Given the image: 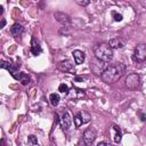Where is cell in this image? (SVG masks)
<instances>
[{
	"instance_id": "1",
	"label": "cell",
	"mask_w": 146,
	"mask_h": 146,
	"mask_svg": "<svg viewBox=\"0 0 146 146\" xmlns=\"http://www.w3.org/2000/svg\"><path fill=\"white\" fill-rule=\"evenodd\" d=\"M125 72V66L122 63H112L106 65V67L100 73L102 80L106 83H114L121 79Z\"/></svg>"
},
{
	"instance_id": "2",
	"label": "cell",
	"mask_w": 146,
	"mask_h": 146,
	"mask_svg": "<svg viewBox=\"0 0 146 146\" xmlns=\"http://www.w3.org/2000/svg\"><path fill=\"white\" fill-rule=\"evenodd\" d=\"M95 56L97 59H99L104 63H108L113 58V49L107 43L98 44L95 48Z\"/></svg>"
},
{
	"instance_id": "3",
	"label": "cell",
	"mask_w": 146,
	"mask_h": 146,
	"mask_svg": "<svg viewBox=\"0 0 146 146\" xmlns=\"http://www.w3.org/2000/svg\"><path fill=\"white\" fill-rule=\"evenodd\" d=\"M132 58L135 62H138V63H143L146 59V44L145 43L137 44V47L135 48Z\"/></svg>"
},
{
	"instance_id": "4",
	"label": "cell",
	"mask_w": 146,
	"mask_h": 146,
	"mask_svg": "<svg viewBox=\"0 0 146 146\" xmlns=\"http://www.w3.org/2000/svg\"><path fill=\"white\" fill-rule=\"evenodd\" d=\"M140 84V78L137 73H131L125 79V86L129 89H137Z\"/></svg>"
},
{
	"instance_id": "5",
	"label": "cell",
	"mask_w": 146,
	"mask_h": 146,
	"mask_svg": "<svg viewBox=\"0 0 146 146\" xmlns=\"http://www.w3.org/2000/svg\"><path fill=\"white\" fill-rule=\"evenodd\" d=\"M0 67L2 68H6L9 71V73L11 74V76L15 79V80H19L21 78V72L9 62H5V60H0Z\"/></svg>"
},
{
	"instance_id": "6",
	"label": "cell",
	"mask_w": 146,
	"mask_h": 146,
	"mask_svg": "<svg viewBox=\"0 0 146 146\" xmlns=\"http://www.w3.org/2000/svg\"><path fill=\"white\" fill-rule=\"evenodd\" d=\"M96 137H97V132H96V129L92 128V127L86 129L84 132H83V141L87 145H91L95 141Z\"/></svg>"
},
{
	"instance_id": "7",
	"label": "cell",
	"mask_w": 146,
	"mask_h": 146,
	"mask_svg": "<svg viewBox=\"0 0 146 146\" xmlns=\"http://www.w3.org/2000/svg\"><path fill=\"white\" fill-rule=\"evenodd\" d=\"M54 17L56 18V21L58 23H60L63 26H70L72 21H71V17L65 14V13H62V11H56L54 13Z\"/></svg>"
},
{
	"instance_id": "8",
	"label": "cell",
	"mask_w": 146,
	"mask_h": 146,
	"mask_svg": "<svg viewBox=\"0 0 146 146\" xmlns=\"http://www.w3.org/2000/svg\"><path fill=\"white\" fill-rule=\"evenodd\" d=\"M58 70L62 71V72H72V71H74L73 62H71L70 59L62 60L60 63H58Z\"/></svg>"
},
{
	"instance_id": "9",
	"label": "cell",
	"mask_w": 146,
	"mask_h": 146,
	"mask_svg": "<svg viewBox=\"0 0 146 146\" xmlns=\"http://www.w3.org/2000/svg\"><path fill=\"white\" fill-rule=\"evenodd\" d=\"M60 124H62V128L64 130H68L71 128V124H72V116L70 114V112H65L62 116V121H60Z\"/></svg>"
},
{
	"instance_id": "10",
	"label": "cell",
	"mask_w": 146,
	"mask_h": 146,
	"mask_svg": "<svg viewBox=\"0 0 146 146\" xmlns=\"http://www.w3.org/2000/svg\"><path fill=\"white\" fill-rule=\"evenodd\" d=\"M41 51H42V49H41L40 42L35 39V36H32V40H31V52L34 56H38V55L41 54Z\"/></svg>"
},
{
	"instance_id": "11",
	"label": "cell",
	"mask_w": 146,
	"mask_h": 146,
	"mask_svg": "<svg viewBox=\"0 0 146 146\" xmlns=\"http://www.w3.org/2000/svg\"><path fill=\"white\" fill-rule=\"evenodd\" d=\"M107 44L112 49H119V48H123L124 47V41L121 38H114V39H111Z\"/></svg>"
},
{
	"instance_id": "12",
	"label": "cell",
	"mask_w": 146,
	"mask_h": 146,
	"mask_svg": "<svg viewBox=\"0 0 146 146\" xmlns=\"http://www.w3.org/2000/svg\"><path fill=\"white\" fill-rule=\"evenodd\" d=\"M72 55H73V58H74V63H75L76 65L82 64V63L84 62V59H86V55H84V52L81 51V50H74V51L72 52Z\"/></svg>"
},
{
	"instance_id": "13",
	"label": "cell",
	"mask_w": 146,
	"mask_h": 146,
	"mask_svg": "<svg viewBox=\"0 0 146 146\" xmlns=\"http://www.w3.org/2000/svg\"><path fill=\"white\" fill-rule=\"evenodd\" d=\"M97 60H98V63H92L91 64V70L96 74H100L103 72V70L106 67V63H104V62H102L99 59H97Z\"/></svg>"
},
{
	"instance_id": "14",
	"label": "cell",
	"mask_w": 146,
	"mask_h": 146,
	"mask_svg": "<svg viewBox=\"0 0 146 146\" xmlns=\"http://www.w3.org/2000/svg\"><path fill=\"white\" fill-rule=\"evenodd\" d=\"M112 133H113V139L116 144H119L122 139V133H121V129L117 125H113L112 127Z\"/></svg>"
},
{
	"instance_id": "15",
	"label": "cell",
	"mask_w": 146,
	"mask_h": 146,
	"mask_svg": "<svg viewBox=\"0 0 146 146\" xmlns=\"http://www.w3.org/2000/svg\"><path fill=\"white\" fill-rule=\"evenodd\" d=\"M23 26L21 25V24H18V23H15L13 26H11V29H10V32H11V34L13 35H15V36H18L19 34H22L23 33Z\"/></svg>"
},
{
	"instance_id": "16",
	"label": "cell",
	"mask_w": 146,
	"mask_h": 146,
	"mask_svg": "<svg viewBox=\"0 0 146 146\" xmlns=\"http://www.w3.org/2000/svg\"><path fill=\"white\" fill-rule=\"evenodd\" d=\"M49 100H50V104H51L52 106H57L58 103H59V100H60V97H59L58 94L52 92V94H50V96H49Z\"/></svg>"
},
{
	"instance_id": "17",
	"label": "cell",
	"mask_w": 146,
	"mask_h": 146,
	"mask_svg": "<svg viewBox=\"0 0 146 146\" xmlns=\"http://www.w3.org/2000/svg\"><path fill=\"white\" fill-rule=\"evenodd\" d=\"M79 114H80V116H81V120H82V124H83V123H88V122L90 121V119H91V116H90V114H89L88 112H84V111H82V112H80Z\"/></svg>"
},
{
	"instance_id": "18",
	"label": "cell",
	"mask_w": 146,
	"mask_h": 146,
	"mask_svg": "<svg viewBox=\"0 0 146 146\" xmlns=\"http://www.w3.org/2000/svg\"><path fill=\"white\" fill-rule=\"evenodd\" d=\"M19 81L25 86V84H27V83L30 82V78H29V75H27V74H25V73H21Z\"/></svg>"
},
{
	"instance_id": "19",
	"label": "cell",
	"mask_w": 146,
	"mask_h": 146,
	"mask_svg": "<svg viewBox=\"0 0 146 146\" xmlns=\"http://www.w3.org/2000/svg\"><path fill=\"white\" fill-rule=\"evenodd\" d=\"M58 91H60L62 94H67V92H68V87H67V84L60 83L59 87H58Z\"/></svg>"
},
{
	"instance_id": "20",
	"label": "cell",
	"mask_w": 146,
	"mask_h": 146,
	"mask_svg": "<svg viewBox=\"0 0 146 146\" xmlns=\"http://www.w3.org/2000/svg\"><path fill=\"white\" fill-rule=\"evenodd\" d=\"M112 16L114 18L115 22H121L122 21V15L121 14H117L116 11H112Z\"/></svg>"
},
{
	"instance_id": "21",
	"label": "cell",
	"mask_w": 146,
	"mask_h": 146,
	"mask_svg": "<svg viewBox=\"0 0 146 146\" xmlns=\"http://www.w3.org/2000/svg\"><path fill=\"white\" fill-rule=\"evenodd\" d=\"M73 120H74V122H75V125H76V127H80V125L82 124V120H81V116H80V114H79V113L74 116V119H73Z\"/></svg>"
},
{
	"instance_id": "22",
	"label": "cell",
	"mask_w": 146,
	"mask_h": 146,
	"mask_svg": "<svg viewBox=\"0 0 146 146\" xmlns=\"http://www.w3.org/2000/svg\"><path fill=\"white\" fill-rule=\"evenodd\" d=\"M75 2L79 5V6H82V7H86L90 3V0H75Z\"/></svg>"
},
{
	"instance_id": "23",
	"label": "cell",
	"mask_w": 146,
	"mask_h": 146,
	"mask_svg": "<svg viewBox=\"0 0 146 146\" xmlns=\"http://www.w3.org/2000/svg\"><path fill=\"white\" fill-rule=\"evenodd\" d=\"M29 143H30V144H33V145H36V144H38V139H36V137L33 136V135L29 136Z\"/></svg>"
},
{
	"instance_id": "24",
	"label": "cell",
	"mask_w": 146,
	"mask_h": 146,
	"mask_svg": "<svg viewBox=\"0 0 146 146\" xmlns=\"http://www.w3.org/2000/svg\"><path fill=\"white\" fill-rule=\"evenodd\" d=\"M103 145H110V143H107V141H99L97 144V146H103Z\"/></svg>"
},
{
	"instance_id": "25",
	"label": "cell",
	"mask_w": 146,
	"mask_h": 146,
	"mask_svg": "<svg viewBox=\"0 0 146 146\" xmlns=\"http://www.w3.org/2000/svg\"><path fill=\"white\" fill-rule=\"evenodd\" d=\"M5 25H6V19H2V21L0 22V30H1V29H2Z\"/></svg>"
},
{
	"instance_id": "26",
	"label": "cell",
	"mask_w": 146,
	"mask_h": 146,
	"mask_svg": "<svg viewBox=\"0 0 146 146\" xmlns=\"http://www.w3.org/2000/svg\"><path fill=\"white\" fill-rule=\"evenodd\" d=\"M74 80H75V81H79V82H83V79H82V78H79V76H76Z\"/></svg>"
},
{
	"instance_id": "27",
	"label": "cell",
	"mask_w": 146,
	"mask_h": 146,
	"mask_svg": "<svg viewBox=\"0 0 146 146\" xmlns=\"http://www.w3.org/2000/svg\"><path fill=\"white\" fill-rule=\"evenodd\" d=\"M2 13H3V8H2V6H0V16L2 15Z\"/></svg>"
},
{
	"instance_id": "28",
	"label": "cell",
	"mask_w": 146,
	"mask_h": 146,
	"mask_svg": "<svg viewBox=\"0 0 146 146\" xmlns=\"http://www.w3.org/2000/svg\"><path fill=\"white\" fill-rule=\"evenodd\" d=\"M55 121H56V122H58V121H59V120H58V115H57V114H55Z\"/></svg>"
}]
</instances>
